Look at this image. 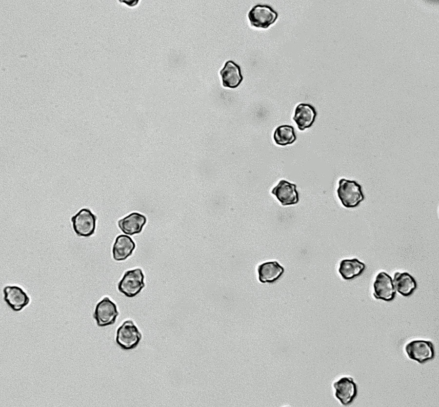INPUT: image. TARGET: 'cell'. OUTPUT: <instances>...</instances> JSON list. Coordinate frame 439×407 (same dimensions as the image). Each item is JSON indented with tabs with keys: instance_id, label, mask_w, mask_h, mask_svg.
Returning <instances> with one entry per match:
<instances>
[{
	"instance_id": "10",
	"label": "cell",
	"mask_w": 439,
	"mask_h": 407,
	"mask_svg": "<svg viewBox=\"0 0 439 407\" xmlns=\"http://www.w3.org/2000/svg\"><path fill=\"white\" fill-rule=\"evenodd\" d=\"M4 300L15 311H20L27 306L30 298L26 293L17 286H6L3 289Z\"/></svg>"
},
{
	"instance_id": "18",
	"label": "cell",
	"mask_w": 439,
	"mask_h": 407,
	"mask_svg": "<svg viewBox=\"0 0 439 407\" xmlns=\"http://www.w3.org/2000/svg\"><path fill=\"white\" fill-rule=\"evenodd\" d=\"M365 265L357 258L341 261L339 271L342 278L350 280L360 275L364 271Z\"/></svg>"
},
{
	"instance_id": "9",
	"label": "cell",
	"mask_w": 439,
	"mask_h": 407,
	"mask_svg": "<svg viewBox=\"0 0 439 407\" xmlns=\"http://www.w3.org/2000/svg\"><path fill=\"white\" fill-rule=\"evenodd\" d=\"M333 386L336 397L344 406L351 404L357 395V386L352 377H342L335 382Z\"/></svg>"
},
{
	"instance_id": "6",
	"label": "cell",
	"mask_w": 439,
	"mask_h": 407,
	"mask_svg": "<svg viewBox=\"0 0 439 407\" xmlns=\"http://www.w3.org/2000/svg\"><path fill=\"white\" fill-rule=\"evenodd\" d=\"M118 315L116 304L105 297L96 305L93 317L98 326L105 327L114 324Z\"/></svg>"
},
{
	"instance_id": "11",
	"label": "cell",
	"mask_w": 439,
	"mask_h": 407,
	"mask_svg": "<svg viewBox=\"0 0 439 407\" xmlns=\"http://www.w3.org/2000/svg\"><path fill=\"white\" fill-rule=\"evenodd\" d=\"M271 193L276 196L283 206L297 204L299 201L297 185L285 180H281L272 190Z\"/></svg>"
},
{
	"instance_id": "4",
	"label": "cell",
	"mask_w": 439,
	"mask_h": 407,
	"mask_svg": "<svg viewBox=\"0 0 439 407\" xmlns=\"http://www.w3.org/2000/svg\"><path fill=\"white\" fill-rule=\"evenodd\" d=\"M96 220V215L87 208L81 209L71 218L75 233L82 237H89L94 233Z\"/></svg>"
},
{
	"instance_id": "1",
	"label": "cell",
	"mask_w": 439,
	"mask_h": 407,
	"mask_svg": "<svg viewBox=\"0 0 439 407\" xmlns=\"http://www.w3.org/2000/svg\"><path fill=\"white\" fill-rule=\"evenodd\" d=\"M337 190L338 196L342 205L347 208L358 207L365 198L361 186L355 180L341 178L339 181Z\"/></svg>"
},
{
	"instance_id": "7",
	"label": "cell",
	"mask_w": 439,
	"mask_h": 407,
	"mask_svg": "<svg viewBox=\"0 0 439 407\" xmlns=\"http://www.w3.org/2000/svg\"><path fill=\"white\" fill-rule=\"evenodd\" d=\"M248 17L252 26L266 29L276 21L278 14L270 6L258 4L251 9Z\"/></svg>"
},
{
	"instance_id": "2",
	"label": "cell",
	"mask_w": 439,
	"mask_h": 407,
	"mask_svg": "<svg viewBox=\"0 0 439 407\" xmlns=\"http://www.w3.org/2000/svg\"><path fill=\"white\" fill-rule=\"evenodd\" d=\"M144 276L140 268L126 271L118 285L119 291L128 297H133L144 287Z\"/></svg>"
},
{
	"instance_id": "16",
	"label": "cell",
	"mask_w": 439,
	"mask_h": 407,
	"mask_svg": "<svg viewBox=\"0 0 439 407\" xmlns=\"http://www.w3.org/2000/svg\"><path fill=\"white\" fill-rule=\"evenodd\" d=\"M284 269L277 261L264 262L258 266L259 281L262 283H273L283 273Z\"/></svg>"
},
{
	"instance_id": "8",
	"label": "cell",
	"mask_w": 439,
	"mask_h": 407,
	"mask_svg": "<svg viewBox=\"0 0 439 407\" xmlns=\"http://www.w3.org/2000/svg\"><path fill=\"white\" fill-rule=\"evenodd\" d=\"M373 295L377 299L390 302L395 297V289L391 277L385 272H379L374 283Z\"/></svg>"
},
{
	"instance_id": "12",
	"label": "cell",
	"mask_w": 439,
	"mask_h": 407,
	"mask_svg": "<svg viewBox=\"0 0 439 407\" xmlns=\"http://www.w3.org/2000/svg\"><path fill=\"white\" fill-rule=\"evenodd\" d=\"M222 85L229 88L238 87L243 80L240 66L232 60H228L220 70Z\"/></svg>"
},
{
	"instance_id": "15",
	"label": "cell",
	"mask_w": 439,
	"mask_h": 407,
	"mask_svg": "<svg viewBox=\"0 0 439 407\" xmlns=\"http://www.w3.org/2000/svg\"><path fill=\"white\" fill-rule=\"evenodd\" d=\"M135 247V243L130 236L119 235L116 237L113 246V258L116 261L125 260L132 254Z\"/></svg>"
},
{
	"instance_id": "19",
	"label": "cell",
	"mask_w": 439,
	"mask_h": 407,
	"mask_svg": "<svg viewBox=\"0 0 439 407\" xmlns=\"http://www.w3.org/2000/svg\"><path fill=\"white\" fill-rule=\"evenodd\" d=\"M273 138L277 144L285 146L292 144L296 140V136L293 126L283 125L276 129Z\"/></svg>"
},
{
	"instance_id": "17",
	"label": "cell",
	"mask_w": 439,
	"mask_h": 407,
	"mask_svg": "<svg viewBox=\"0 0 439 407\" xmlns=\"http://www.w3.org/2000/svg\"><path fill=\"white\" fill-rule=\"evenodd\" d=\"M393 283L395 290L401 295L406 297L411 295L417 287L414 278L406 272H396Z\"/></svg>"
},
{
	"instance_id": "5",
	"label": "cell",
	"mask_w": 439,
	"mask_h": 407,
	"mask_svg": "<svg viewBox=\"0 0 439 407\" xmlns=\"http://www.w3.org/2000/svg\"><path fill=\"white\" fill-rule=\"evenodd\" d=\"M405 350L408 357L422 364L432 360L435 357V349L430 341L415 340L407 343Z\"/></svg>"
},
{
	"instance_id": "13",
	"label": "cell",
	"mask_w": 439,
	"mask_h": 407,
	"mask_svg": "<svg viewBox=\"0 0 439 407\" xmlns=\"http://www.w3.org/2000/svg\"><path fill=\"white\" fill-rule=\"evenodd\" d=\"M146 220V218L144 215L134 212L120 219L118 221V224L123 233L132 235L141 232Z\"/></svg>"
},
{
	"instance_id": "3",
	"label": "cell",
	"mask_w": 439,
	"mask_h": 407,
	"mask_svg": "<svg viewBox=\"0 0 439 407\" xmlns=\"http://www.w3.org/2000/svg\"><path fill=\"white\" fill-rule=\"evenodd\" d=\"M142 338V334L132 320L124 321L118 329L116 341L123 349H135Z\"/></svg>"
},
{
	"instance_id": "14",
	"label": "cell",
	"mask_w": 439,
	"mask_h": 407,
	"mask_svg": "<svg viewBox=\"0 0 439 407\" xmlns=\"http://www.w3.org/2000/svg\"><path fill=\"white\" fill-rule=\"evenodd\" d=\"M316 116L317 112L313 106L309 104L300 103L297 106L293 119L298 128L303 131L312 125Z\"/></svg>"
}]
</instances>
